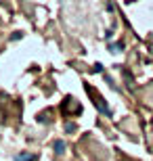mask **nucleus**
<instances>
[{"label":"nucleus","mask_w":153,"mask_h":161,"mask_svg":"<svg viewBox=\"0 0 153 161\" xmlns=\"http://www.w3.org/2000/svg\"><path fill=\"white\" fill-rule=\"evenodd\" d=\"M63 151H65V142L63 140H55V153L57 155H63Z\"/></svg>","instance_id":"obj_1"},{"label":"nucleus","mask_w":153,"mask_h":161,"mask_svg":"<svg viewBox=\"0 0 153 161\" xmlns=\"http://www.w3.org/2000/svg\"><path fill=\"white\" fill-rule=\"evenodd\" d=\"M17 161H34V155H30V153H21V155H17Z\"/></svg>","instance_id":"obj_2"}]
</instances>
